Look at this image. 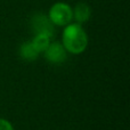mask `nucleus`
<instances>
[{"instance_id": "7", "label": "nucleus", "mask_w": 130, "mask_h": 130, "mask_svg": "<svg viewBox=\"0 0 130 130\" xmlns=\"http://www.w3.org/2000/svg\"><path fill=\"white\" fill-rule=\"evenodd\" d=\"M21 56L26 61H34L38 57V53L33 48V46L31 45V41H26L21 46Z\"/></svg>"}, {"instance_id": "6", "label": "nucleus", "mask_w": 130, "mask_h": 130, "mask_svg": "<svg viewBox=\"0 0 130 130\" xmlns=\"http://www.w3.org/2000/svg\"><path fill=\"white\" fill-rule=\"evenodd\" d=\"M50 43V37L47 34H42V33H37L34 36V38L31 40V45L33 46V48L37 50L38 54L43 53L47 47Z\"/></svg>"}, {"instance_id": "5", "label": "nucleus", "mask_w": 130, "mask_h": 130, "mask_svg": "<svg viewBox=\"0 0 130 130\" xmlns=\"http://www.w3.org/2000/svg\"><path fill=\"white\" fill-rule=\"evenodd\" d=\"M72 14H73L74 23L82 25L83 23H87L91 16V8L86 2H78L75 6L72 8Z\"/></svg>"}, {"instance_id": "8", "label": "nucleus", "mask_w": 130, "mask_h": 130, "mask_svg": "<svg viewBox=\"0 0 130 130\" xmlns=\"http://www.w3.org/2000/svg\"><path fill=\"white\" fill-rule=\"evenodd\" d=\"M0 130H14V127L8 120L0 118Z\"/></svg>"}, {"instance_id": "3", "label": "nucleus", "mask_w": 130, "mask_h": 130, "mask_svg": "<svg viewBox=\"0 0 130 130\" xmlns=\"http://www.w3.org/2000/svg\"><path fill=\"white\" fill-rule=\"evenodd\" d=\"M42 54L45 55V58L48 62L53 64H59L66 59L67 52L61 42H50Z\"/></svg>"}, {"instance_id": "4", "label": "nucleus", "mask_w": 130, "mask_h": 130, "mask_svg": "<svg viewBox=\"0 0 130 130\" xmlns=\"http://www.w3.org/2000/svg\"><path fill=\"white\" fill-rule=\"evenodd\" d=\"M32 25H33V29L37 33H42V34H47L50 38L53 37L54 33V30H53V24L49 21L48 16L42 15V14H39L36 17L32 20Z\"/></svg>"}, {"instance_id": "1", "label": "nucleus", "mask_w": 130, "mask_h": 130, "mask_svg": "<svg viewBox=\"0 0 130 130\" xmlns=\"http://www.w3.org/2000/svg\"><path fill=\"white\" fill-rule=\"evenodd\" d=\"M62 45L70 54L79 55L85 52L88 46V36L82 25L78 23H70L64 26Z\"/></svg>"}, {"instance_id": "2", "label": "nucleus", "mask_w": 130, "mask_h": 130, "mask_svg": "<svg viewBox=\"0 0 130 130\" xmlns=\"http://www.w3.org/2000/svg\"><path fill=\"white\" fill-rule=\"evenodd\" d=\"M48 18L53 25L66 26L73 21L72 7L65 2H55L48 11Z\"/></svg>"}]
</instances>
